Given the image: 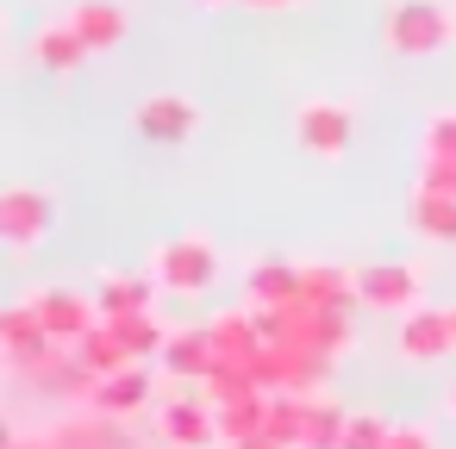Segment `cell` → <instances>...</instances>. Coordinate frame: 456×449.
Instances as JSON below:
<instances>
[{
  "mask_svg": "<svg viewBox=\"0 0 456 449\" xmlns=\"http://www.w3.org/2000/svg\"><path fill=\"white\" fill-rule=\"evenodd\" d=\"M381 44L394 57H444L456 44V0H394L381 13Z\"/></svg>",
  "mask_w": 456,
  "mask_h": 449,
  "instance_id": "cell-1",
  "label": "cell"
},
{
  "mask_svg": "<svg viewBox=\"0 0 456 449\" xmlns=\"http://www.w3.org/2000/svg\"><path fill=\"white\" fill-rule=\"evenodd\" d=\"M151 275H157L163 293H213V281H219V250H213V237H200V231L163 237V244L151 250Z\"/></svg>",
  "mask_w": 456,
  "mask_h": 449,
  "instance_id": "cell-2",
  "label": "cell"
},
{
  "mask_svg": "<svg viewBox=\"0 0 456 449\" xmlns=\"http://www.w3.org/2000/svg\"><path fill=\"white\" fill-rule=\"evenodd\" d=\"M356 306L369 312H412L425 306V262L412 256H387V262H362L356 269Z\"/></svg>",
  "mask_w": 456,
  "mask_h": 449,
  "instance_id": "cell-3",
  "label": "cell"
},
{
  "mask_svg": "<svg viewBox=\"0 0 456 449\" xmlns=\"http://www.w3.org/2000/svg\"><path fill=\"white\" fill-rule=\"evenodd\" d=\"M51 225H57V194L51 188H7L0 194V237H7V250L13 256H32L45 237H51Z\"/></svg>",
  "mask_w": 456,
  "mask_h": 449,
  "instance_id": "cell-4",
  "label": "cell"
},
{
  "mask_svg": "<svg viewBox=\"0 0 456 449\" xmlns=\"http://www.w3.org/2000/svg\"><path fill=\"white\" fill-rule=\"evenodd\" d=\"M325 356H306V349H288V343H263V356L250 362V374L269 387V393H300V399H313V393H325Z\"/></svg>",
  "mask_w": 456,
  "mask_h": 449,
  "instance_id": "cell-5",
  "label": "cell"
},
{
  "mask_svg": "<svg viewBox=\"0 0 456 449\" xmlns=\"http://www.w3.org/2000/svg\"><path fill=\"white\" fill-rule=\"evenodd\" d=\"M0 356H7L13 374H32L45 356H57V337L45 331V318H38L32 300H13L7 312H0Z\"/></svg>",
  "mask_w": 456,
  "mask_h": 449,
  "instance_id": "cell-6",
  "label": "cell"
},
{
  "mask_svg": "<svg viewBox=\"0 0 456 449\" xmlns=\"http://www.w3.org/2000/svg\"><path fill=\"white\" fill-rule=\"evenodd\" d=\"M294 138H300L306 156L338 163V156L350 150V138H356V119H350V107H338V100H300V113H294Z\"/></svg>",
  "mask_w": 456,
  "mask_h": 449,
  "instance_id": "cell-7",
  "label": "cell"
},
{
  "mask_svg": "<svg viewBox=\"0 0 456 449\" xmlns=\"http://www.w3.org/2000/svg\"><path fill=\"white\" fill-rule=\"evenodd\" d=\"M394 349L406 356V362H444V356H456V325H450V306H412V312H400V331H394Z\"/></svg>",
  "mask_w": 456,
  "mask_h": 449,
  "instance_id": "cell-8",
  "label": "cell"
},
{
  "mask_svg": "<svg viewBox=\"0 0 456 449\" xmlns=\"http://www.w3.org/2000/svg\"><path fill=\"white\" fill-rule=\"evenodd\" d=\"M157 430H163L175 449H225V437H219V405H213L207 393L169 399V405L157 412Z\"/></svg>",
  "mask_w": 456,
  "mask_h": 449,
  "instance_id": "cell-9",
  "label": "cell"
},
{
  "mask_svg": "<svg viewBox=\"0 0 456 449\" xmlns=\"http://www.w3.org/2000/svg\"><path fill=\"white\" fill-rule=\"evenodd\" d=\"M26 300L38 306V318H45V331H51L57 343H82V337L101 325L94 293H76V287H38V293H26Z\"/></svg>",
  "mask_w": 456,
  "mask_h": 449,
  "instance_id": "cell-10",
  "label": "cell"
},
{
  "mask_svg": "<svg viewBox=\"0 0 456 449\" xmlns=\"http://www.w3.org/2000/svg\"><path fill=\"white\" fill-rule=\"evenodd\" d=\"M132 125H138L151 144H188V132L200 125V107H194L188 94H151V100H138Z\"/></svg>",
  "mask_w": 456,
  "mask_h": 449,
  "instance_id": "cell-11",
  "label": "cell"
},
{
  "mask_svg": "<svg viewBox=\"0 0 456 449\" xmlns=\"http://www.w3.org/2000/svg\"><path fill=\"white\" fill-rule=\"evenodd\" d=\"M163 374H175V381H207L213 368H219V349H213V331L207 325H175L169 331V343H163Z\"/></svg>",
  "mask_w": 456,
  "mask_h": 449,
  "instance_id": "cell-12",
  "label": "cell"
},
{
  "mask_svg": "<svg viewBox=\"0 0 456 449\" xmlns=\"http://www.w3.org/2000/svg\"><path fill=\"white\" fill-rule=\"evenodd\" d=\"M207 331H213L219 368H250V362L263 356V343H269L250 306H238V312H219V318H207Z\"/></svg>",
  "mask_w": 456,
  "mask_h": 449,
  "instance_id": "cell-13",
  "label": "cell"
},
{
  "mask_svg": "<svg viewBox=\"0 0 456 449\" xmlns=\"http://www.w3.org/2000/svg\"><path fill=\"white\" fill-rule=\"evenodd\" d=\"M151 399H157V387H151L144 362H132V368H119V374H101V381H94L88 412H101V418H132V412H144Z\"/></svg>",
  "mask_w": 456,
  "mask_h": 449,
  "instance_id": "cell-14",
  "label": "cell"
},
{
  "mask_svg": "<svg viewBox=\"0 0 456 449\" xmlns=\"http://www.w3.org/2000/svg\"><path fill=\"white\" fill-rule=\"evenodd\" d=\"M69 26L82 32V44H88L94 57H107V51L126 44V13H119V0H76V7H69Z\"/></svg>",
  "mask_w": 456,
  "mask_h": 449,
  "instance_id": "cell-15",
  "label": "cell"
},
{
  "mask_svg": "<svg viewBox=\"0 0 456 449\" xmlns=\"http://www.w3.org/2000/svg\"><path fill=\"white\" fill-rule=\"evenodd\" d=\"M300 300V262L263 256L256 269H244V306H294Z\"/></svg>",
  "mask_w": 456,
  "mask_h": 449,
  "instance_id": "cell-16",
  "label": "cell"
},
{
  "mask_svg": "<svg viewBox=\"0 0 456 449\" xmlns=\"http://www.w3.org/2000/svg\"><path fill=\"white\" fill-rule=\"evenodd\" d=\"M300 300H306V306H331V312H350V306H356V269L300 262Z\"/></svg>",
  "mask_w": 456,
  "mask_h": 449,
  "instance_id": "cell-17",
  "label": "cell"
},
{
  "mask_svg": "<svg viewBox=\"0 0 456 449\" xmlns=\"http://www.w3.org/2000/svg\"><path fill=\"white\" fill-rule=\"evenodd\" d=\"M157 275H101V287H94V306H101V318H119V312H144V306H157Z\"/></svg>",
  "mask_w": 456,
  "mask_h": 449,
  "instance_id": "cell-18",
  "label": "cell"
},
{
  "mask_svg": "<svg viewBox=\"0 0 456 449\" xmlns=\"http://www.w3.org/2000/svg\"><path fill=\"white\" fill-rule=\"evenodd\" d=\"M406 225H412L419 237L456 250V200H450V194H425V188H412V200H406Z\"/></svg>",
  "mask_w": 456,
  "mask_h": 449,
  "instance_id": "cell-19",
  "label": "cell"
},
{
  "mask_svg": "<svg viewBox=\"0 0 456 449\" xmlns=\"http://www.w3.org/2000/svg\"><path fill=\"white\" fill-rule=\"evenodd\" d=\"M32 51H38V63L51 69V76H69V69H82L94 51L82 44V32L69 26V20H57V26H45L38 38H32Z\"/></svg>",
  "mask_w": 456,
  "mask_h": 449,
  "instance_id": "cell-20",
  "label": "cell"
},
{
  "mask_svg": "<svg viewBox=\"0 0 456 449\" xmlns=\"http://www.w3.org/2000/svg\"><path fill=\"white\" fill-rule=\"evenodd\" d=\"M76 356H82V368H88L94 381H101V374H119V368H132V362H138V356L126 349V337H119L107 318H101V325H94V331L76 343Z\"/></svg>",
  "mask_w": 456,
  "mask_h": 449,
  "instance_id": "cell-21",
  "label": "cell"
},
{
  "mask_svg": "<svg viewBox=\"0 0 456 449\" xmlns=\"http://www.w3.org/2000/svg\"><path fill=\"white\" fill-rule=\"evenodd\" d=\"M344 424H350V412H344L338 399L313 393V399H306V430H300V449H344Z\"/></svg>",
  "mask_w": 456,
  "mask_h": 449,
  "instance_id": "cell-22",
  "label": "cell"
},
{
  "mask_svg": "<svg viewBox=\"0 0 456 449\" xmlns=\"http://www.w3.org/2000/svg\"><path fill=\"white\" fill-rule=\"evenodd\" d=\"M119 337H126V349L144 362V356H163V343H169V325L157 318V306H144V312H119V318H107Z\"/></svg>",
  "mask_w": 456,
  "mask_h": 449,
  "instance_id": "cell-23",
  "label": "cell"
},
{
  "mask_svg": "<svg viewBox=\"0 0 456 449\" xmlns=\"http://www.w3.org/2000/svg\"><path fill=\"white\" fill-rule=\"evenodd\" d=\"M269 399H275V393H250V399L219 405V437H225V443H244V437L269 430Z\"/></svg>",
  "mask_w": 456,
  "mask_h": 449,
  "instance_id": "cell-24",
  "label": "cell"
},
{
  "mask_svg": "<svg viewBox=\"0 0 456 449\" xmlns=\"http://www.w3.org/2000/svg\"><path fill=\"white\" fill-rule=\"evenodd\" d=\"M300 430H306V399L300 393H275L269 399V437L288 443V449H300Z\"/></svg>",
  "mask_w": 456,
  "mask_h": 449,
  "instance_id": "cell-25",
  "label": "cell"
},
{
  "mask_svg": "<svg viewBox=\"0 0 456 449\" xmlns=\"http://www.w3.org/2000/svg\"><path fill=\"white\" fill-rule=\"evenodd\" d=\"M419 156H456V107H444V113H431V119H425Z\"/></svg>",
  "mask_w": 456,
  "mask_h": 449,
  "instance_id": "cell-26",
  "label": "cell"
},
{
  "mask_svg": "<svg viewBox=\"0 0 456 449\" xmlns=\"http://www.w3.org/2000/svg\"><path fill=\"white\" fill-rule=\"evenodd\" d=\"M387 418H375V412H350V424H344V449H381L387 443Z\"/></svg>",
  "mask_w": 456,
  "mask_h": 449,
  "instance_id": "cell-27",
  "label": "cell"
},
{
  "mask_svg": "<svg viewBox=\"0 0 456 449\" xmlns=\"http://www.w3.org/2000/svg\"><path fill=\"white\" fill-rule=\"evenodd\" d=\"M412 188L450 194V200H456V156H419V181H412Z\"/></svg>",
  "mask_w": 456,
  "mask_h": 449,
  "instance_id": "cell-28",
  "label": "cell"
},
{
  "mask_svg": "<svg viewBox=\"0 0 456 449\" xmlns=\"http://www.w3.org/2000/svg\"><path fill=\"white\" fill-rule=\"evenodd\" d=\"M381 449H437V430L431 424H394Z\"/></svg>",
  "mask_w": 456,
  "mask_h": 449,
  "instance_id": "cell-29",
  "label": "cell"
},
{
  "mask_svg": "<svg viewBox=\"0 0 456 449\" xmlns=\"http://www.w3.org/2000/svg\"><path fill=\"white\" fill-rule=\"evenodd\" d=\"M238 7H250V13H288V7H300V0H238Z\"/></svg>",
  "mask_w": 456,
  "mask_h": 449,
  "instance_id": "cell-30",
  "label": "cell"
},
{
  "mask_svg": "<svg viewBox=\"0 0 456 449\" xmlns=\"http://www.w3.org/2000/svg\"><path fill=\"white\" fill-rule=\"evenodd\" d=\"M225 449H288V443H275L269 430H256V437H244V443H225Z\"/></svg>",
  "mask_w": 456,
  "mask_h": 449,
  "instance_id": "cell-31",
  "label": "cell"
},
{
  "mask_svg": "<svg viewBox=\"0 0 456 449\" xmlns=\"http://www.w3.org/2000/svg\"><path fill=\"white\" fill-rule=\"evenodd\" d=\"M194 7H238V0H194Z\"/></svg>",
  "mask_w": 456,
  "mask_h": 449,
  "instance_id": "cell-32",
  "label": "cell"
},
{
  "mask_svg": "<svg viewBox=\"0 0 456 449\" xmlns=\"http://www.w3.org/2000/svg\"><path fill=\"white\" fill-rule=\"evenodd\" d=\"M444 412H450V424H456V387H450V399H444Z\"/></svg>",
  "mask_w": 456,
  "mask_h": 449,
  "instance_id": "cell-33",
  "label": "cell"
},
{
  "mask_svg": "<svg viewBox=\"0 0 456 449\" xmlns=\"http://www.w3.org/2000/svg\"><path fill=\"white\" fill-rule=\"evenodd\" d=\"M450 325H456V306H450Z\"/></svg>",
  "mask_w": 456,
  "mask_h": 449,
  "instance_id": "cell-34",
  "label": "cell"
}]
</instances>
